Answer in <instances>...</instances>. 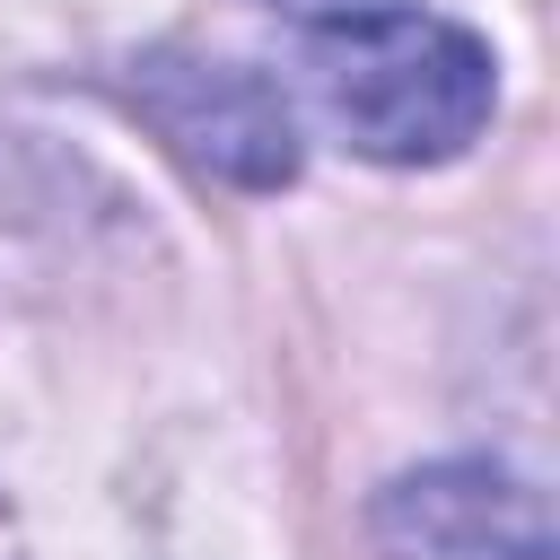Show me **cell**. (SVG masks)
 I'll return each mask as SVG.
<instances>
[{"mask_svg": "<svg viewBox=\"0 0 560 560\" xmlns=\"http://www.w3.org/2000/svg\"><path fill=\"white\" fill-rule=\"evenodd\" d=\"M315 96L350 149L385 166H438L490 122V52L420 9L315 35Z\"/></svg>", "mask_w": 560, "mask_h": 560, "instance_id": "cell-1", "label": "cell"}, {"mask_svg": "<svg viewBox=\"0 0 560 560\" xmlns=\"http://www.w3.org/2000/svg\"><path fill=\"white\" fill-rule=\"evenodd\" d=\"M131 105L158 122V140L245 192H271L298 175V114L289 96L245 70V61H210V52H149L131 70Z\"/></svg>", "mask_w": 560, "mask_h": 560, "instance_id": "cell-2", "label": "cell"}, {"mask_svg": "<svg viewBox=\"0 0 560 560\" xmlns=\"http://www.w3.org/2000/svg\"><path fill=\"white\" fill-rule=\"evenodd\" d=\"M385 560H551L542 499L499 464H429L376 499Z\"/></svg>", "mask_w": 560, "mask_h": 560, "instance_id": "cell-3", "label": "cell"}, {"mask_svg": "<svg viewBox=\"0 0 560 560\" xmlns=\"http://www.w3.org/2000/svg\"><path fill=\"white\" fill-rule=\"evenodd\" d=\"M271 9L306 35H341V26H368V18H394V9H420V0H271Z\"/></svg>", "mask_w": 560, "mask_h": 560, "instance_id": "cell-4", "label": "cell"}]
</instances>
